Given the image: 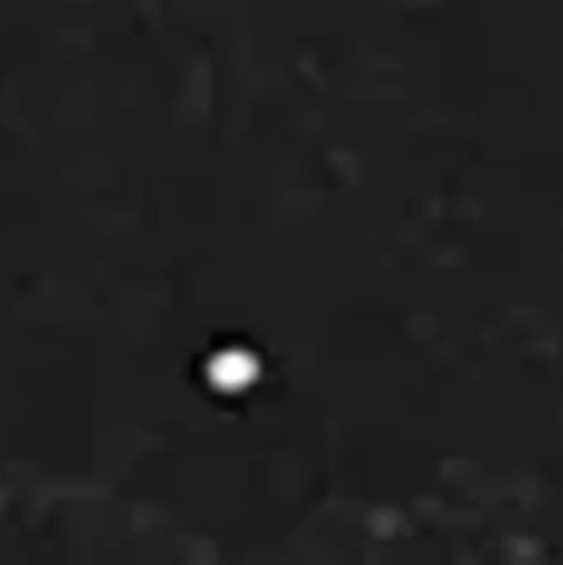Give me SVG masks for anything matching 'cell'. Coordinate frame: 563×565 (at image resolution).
Masks as SVG:
<instances>
[{
    "mask_svg": "<svg viewBox=\"0 0 563 565\" xmlns=\"http://www.w3.org/2000/svg\"><path fill=\"white\" fill-rule=\"evenodd\" d=\"M255 375V364L240 351H225L218 354L213 362V380L222 390H240L244 388Z\"/></svg>",
    "mask_w": 563,
    "mask_h": 565,
    "instance_id": "1",
    "label": "cell"
}]
</instances>
